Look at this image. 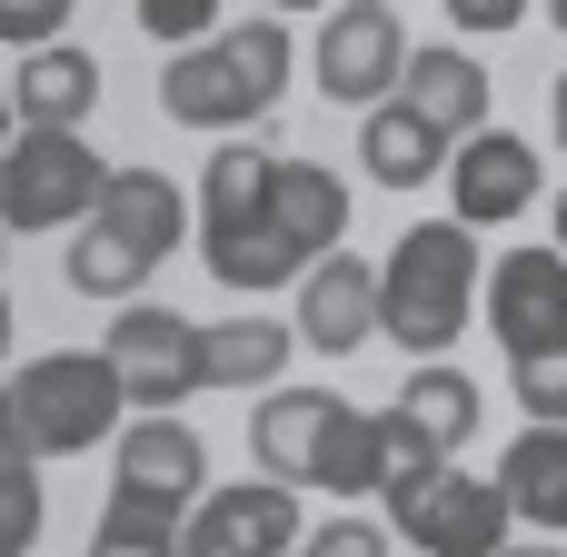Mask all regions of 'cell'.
Listing matches in <instances>:
<instances>
[{
	"instance_id": "cell-4",
	"label": "cell",
	"mask_w": 567,
	"mask_h": 557,
	"mask_svg": "<svg viewBox=\"0 0 567 557\" xmlns=\"http://www.w3.org/2000/svg\"><path fill=\"white\" fill-rule=\"evenodd\" d=\"M10 419H20L30 458H90L100 439L130 429V389L100 349H50L10 379Z\"/></svg>"
},
{
	"instance_id": "cell-20",
	"label": "cell",
	"mask_w": 567,
	"mask_h": 557,
	"mask_svg": "<svg viewBox=\"0 0 567 557\" xmlns=\"http://www.w3.org/2000/svg\"><path fill=\"white\" fill-rule=\"evenodd\" d=\"M359 169H369L379 189H419V179L449 169V140H439L409 100H379V110H359Z\"/></svg>"
},
{
	"instance_id": "cell-5",
	"label": "cell",
	"mask_w": 567,
	"mask_h": 557,
	"mask_svg": "<svg viewBox=\"0 0 567 557\" xmlns=\"http://www.w3.org/2000/svg\"><path fill=\"white\" fill-rule=\"evenodd\" d=\"M100 179H110V159L80 130H10V149H0V229H20V239L80 229Z\"/></svg>"
},
{
	"instance_id": "cell-33",
	"label": "cell",
	"mask_w": 567,
	"mask_h": 557,
	"mask_svg": "<svg viewBox=\"0 0 567 557\" xmlns=\"http://www.w3.org/2000/svg\"><path fill=\"white\" fill-rule=\"evenodd\" d=\"M269 10H279V20H289V10H329V0H269Z\"/></svg>"
},
{
	"instance_id": "cell-28",
	"label": "cell",
	"mask_w": 567,
	"mask_h": 557,
	"mask_svg": "<svg viewBox=\"0 0 567 557\" xmlns=\"http://www.w3.org/2000/svg\"><path fill=\"white\" fill-rule=\"evenodd\" d=\"M299 557H389V528L379 518H329V528H309Z\"/></svg>"
},
{
	"instance_id": "cell-14",
	"label": "cell",
	"mask_w": 567,
	"mask_h": 557,
	"mask_svg": "<svg viewBox=\"0 0 567 557\" xmlns=\"http://www.w3.org/2000/svg\"><path fill=\"white\" fill-rule=\"evenodd\" d=\"M399 100H409V110H419V120L449 140V149L488 130V70H478L468 50H449V40H439V50H409V80H399Z\"/></svg>"
},
{
	"instance_id": "cell-23",
	"label": "cell",
	"mask_w": 567,
	"mask_h": 557,
	"mask_svg": "<svg viewBox=\"0 0 567 557\" xmlns=\"http://www.w3.org/2000/svg\"><path fill=\"white\" fill-rule=\"evenodd\" d=\"M179 538H189V508H179V498H150V488H120V478H110L90 548H159V557H179Z\"/></svg>"
},
{
	"instance_id": "cell-32",
	"label": "cell",
	"mask_w": 567,
	"mask_h": 557,
	"mask_svg": "<svg viewBox=\"0 0 567 557\" xmlns=\"http://www.w3.org/2000/svg\"><path fill=\"white\" fill-rule=\"evenodd\" d=\"M498 557H567L558 538H528V548H498Z\"/></svg>"
},
{
	"instance_id": "cell-9",
	"label": "cell",
	"mask_w": 567,
	"mask_h": 557,
	"mask_svg": "<svg viewBox=\"0 0 567 557\" xmlns=\"http://www.w3.org/2000/svg\"><path fill=\"white\" fill-rule=\"evenodd\" d=\"M468 429H478V379H468V369H449V359H429V369L379 409L389 478H429V468H449V458L468 448Z\"/></svg>"
},
{
	"instance_id": "cell-17",
	"label": "cell",
	"mask_w": 567,
	"mask_h": 557,
	"mask_svg": "<svg viewBox=\"0 0 567 557\" xmlns=\"http://www.w3.org/2000/svg\"><path fill=\"white\" fill-rule=\"evenodd\" d=\"M289 349H299L289 319H199V369H209L219 399H249V389L269 399L279 369H289Z\"/></svg>"
},
{
	"instance_id": "cell-27",
	"label": "cell",
	"mask_w": 567,
	"mask_h": 557,
	"mask_svg": "<svg viewBox=\"0 0 567 557\" xmlns=\"http://www.w3.org/2000/svg\"><path fill=\"white\" fill-rule=\"evenodd\" d=\"M70 10H80V0H0V50H20V60L50 50V40L70 30Z\"/></svg>"
},
{
	"instance_id": "cell-22",
	"label": "cell",
	"mask_w": 567,
	"mask_h": 557,
	"mask_svg": "<svg viewBox=\"0 0 567 557\" xmlns=\"http://www.w3.org/2000/svg\"><path fill=\"white\" fill-rule=\"evenodd\" d=\"M309 488H329V498H369V488H389V439H379V409H329V429H319V458H309Z\"/></svg>"
},
{
	"instance_id": "cell-35",
	"label": "cell",
	"mask_w": 567,
	"mask_h": 557,
	"mask_svg": "<svg viewBox=\"0 0 567 557\" xmlns=\"http://www.w3.org/2000/svg\"><path fill=\"white\" fill-rule=\"evenodd\" d=\"M0 359H10V299H0Z\"/></svg>"
},
{
	"instance_id": "cell-36",
	"label": "cell",
	"mask_w": 567,
	"mask_h": 557,
	"mask_svg": "<svg viewBox=\"0 0 567 557\" xmlns=\"http://www.w3.org/2000/svg\"><path fill=\"white\" fill-rule=\"evenodd\" d=\"M538 10H548V20H558V30H567V0H538Z\"/></svg>"
},
{
	"instance_id": "cell-11",
	"label": "cell",
	"mask_w": 567,
	"mask_h": 557,
	"mask_svg": "<svg viewBox=\"0 0 567 557\" xmlns=\"http://www.w3.org/2000/svg\"><path fill=\"white\" fill-rule=\"evenodd\" d=\"M488 329H498V349L508 359H528V349H558L567 339V249H508L498 269H488Z\"/></svg>"
},
{
	"instance_id": "cell-12",
	"label": "cell",
	"mask_w": 567,
	"mask_h": 557,
	"mask_svg": "<svg viewBox=\"0 0 567 557\" xmlns=\"http://www.w3.org/2000/svg\"><path fill=\"white\" fill-rule=\"evenodd\" d=\"M449 219L458 229H498V219H518V209H538V149L518 140V130H478V140H458V159H449Z\"/></svg>"
},
{
	"instance_id": "cell-18",
	"label": "cell",
	"mask_w": 567,
	"mask_h": 557,
	"mask_svg": "<svg viewBox=\"0 0 567 557\" xmlns=\"http://www.w3.org/2000/svg\"><path fill=\"white\" fill-rule=\"evenodd\" d=\"M269 219L309 249V259H329L339 239H349V179L339 169H319V159H269Z\"/></svg>"
},
{
	"instance_id": "cell-30",
	"label": "cell",
	"mask_w": 567,
	"mask_h": 557,
	"mask_svg": "<svg viewBox=\"0 0 567 557\" xmlns=\"http://www.w3.org/2000/svg\"><path fill=\"white\" fill-rule=\"evenodd\" d=\"M0 458H30L20 448V419H10V389H0Z\"/></svg>"
},
{
	"instance_id": "cell-16",
	"label": "cell",
	"mask_w": 567,
	"mask_h": 557,
	"mask_svg": "<svg viewBox=\"0 0 567 557\" xmlns=\"http://www.w3.org/2000/svg\"><path fill=\"white\" fill-rule=\"evenodd\" d=\"M10 110H20V130H80V120L100 110V60H90L80 40L30 50L20 80H10Z\"/></svg>"
},
{
	"instance_id": "cell-25",
	"label": "cell",
	"mask_w": 567,
	"mask_h": 557,
	"mask_svg": "<svg viewBox=\"0 0 567 557\" xmlns=\"http://www.w3.org/2000/svg\"><path fill=\"white\" fill-rule=\"evenodd\" d=\"M508 399H518L538 429H567V339H558V349H528V359H508Z\"/></svg>"
},
{
	"instance_id": "cell-1",
	"label": "cell",
	"mask_w": 567,
	"mask_h": 557,
	"mask_svg": "<svg viewBox=\"0 0 567 557\" xmlns=\"http://www.w3.org/2000/svg\"><path fill=\"white\" fill-rule=\"evenodd\" d=\"M289 70H299V40H289V20H279V10L229 20V30H209L199 50H169V70H159V120L239 140L249 120H269V110H279Z\"/></svg>"
},
{
	"instance_id": "cell-2",
	"label": "cell",
	"mask_w": 567,
	"mask_h": 557,
	"mask_svg": "<svg viewBox=\"0 0 567 557\" xmlns=\"http://www.w3.org/2000/svg\"><path fill=\"white\" fill-rule=\"evenodd\" d=\"M179 229H189V199L169 189V169H140V159H120L110 179H100V199H90V219H80V239L60 249V279L80 289V299H140L150 289V269L179 249Z\"/></svg>"
},
{
	"instance_id": "cell-31",
	"label": "cell",
	"mask_w": 567,
	"mask_h": 557,
	"mask_svg": "<svg viewBox=\"0 0 567 557\" xmlns=\"http://www.w3.org/2000/svg\"><path fill=\"white\" fill-rule=\"evenodd\" d=\"M548 120H558V149H567V80L548 90Z\"/></svg>"
},
{
	"instance_id": "cell-10",
	"label": "cell",
	"mask_w": 567,
	"mask_h": 557,
	"mask_svg": "<svg viewBox=\"0 0 567 557\" xmlns=\"http://www.w3.org/2000/svg\"><path fill=\"white\" fill-rule=\"evenodd\" d=\"M299 488L289 478H229L189 508L179 557H299Z\"/></svg>"
},
{
	"instance_id": "cell-24",
	"label": "cell",
	"mask_w": 567,
	"mask_h": 557,
	"mask_svg": "<svg viewBox=\"0 0 567 557\" xmlns=\"http://www.w3.org/2000/svg\"><path fill=\"white\" fill-rule=\"evenodd\" d=\"M40 518H50V498H40V458H0V557L40 548Z\"/></svg>"
},
{
	"instance_id": "cell-26",
	"label": "cell",
	"mask_w": 567,
	"mask_h": 557,
	"mask_svg": "<svg viewBox=\"0 0 567 557\" xmlns=\"http://www.w3.org/2000/svg\"><path fill=\"white\" fill-rule=\"evenodd\" d=\"M130 10H140V30H150L159 50H199L209 30H229V20H219L229 0H130Z\"/></svg>"
},
{
	"instance_id": "cell-7",
	"label": "cell",
	"mask_w": 567,
	"mask_h": 557,
	"mask_svg": "<svg viewBox=\"0 0 567 557\" xmlns=\"http://www.w3.org/2000/svg\"><path fill=\"white\" fill-rule=\"evenodd\" d=\"M389 528L419 557H498L508 548V488L498 478H458V468H429V478H389Z\"/></svg>"
},
{
	"instance_id": "cell-38",
	"label": "cell",
	"mask_w": 567,
	"mask_h": 557,
	"mask_svg": "<svg viewBox=\"0 0 567 557\" xmlns=\"http://www.w3.org/2000/svg\"><path fill=\"white\" fill-rule=\"evenodd\" d=\"M558 239H567V189H558Z\"/></svg>"
},
{
	"instance_id": "cell-6",
	"label": "cell",
	"mask_w": 567,
	"mask_h": 557,
	"mask_svg": "<svg viewBox=\"0 0 567 557\" xmlns=\"http://www.w3.org/2000/svg\"><path fill=\"white\" fill-rule=\"evenodd\" d=\"M100 359L120 369L130 389V419H179V399H209V369H199V319L159 309V299H130L100 339Z\"/></svg>"
},
{
	"instance_id": "cell-15",
	"label": "cell",
	"mask_w": 567,
	"mask_h": 557,
	"mask_svg": "<svg viewBox=\"0 0 567 557\" xmlns=\"http://www.w3.org/2000/svg\"><path fill=\"white\" fill-rule=\"evenodd\" d=\"M120 488H150V498H179L199 508L209 498V448L189 419H130L120 429Z\"/></svg>"
},
{
	"instance_id": "cell-3",
	"label": "cell",
	"mask_w": 567,
	"mask_h": 557,
	"mask_svg": "<svg viewBox=\"0 0 567 557\" xmlns=\"http://www.w3.org/2000/svg\"><path fill=\"white\" fill-rule=\"evenodd\" d=\"M468 319H478V229L409 219L399 249L379 259V339H399L409 359H449Z\"/></svg>"
},
{
	"instance_id": "cell-8",
	"label": "cell",
	"mask_w": 567,
	"mask_h": 557,
	"mask_svg": "<svg viewBox=\"0 0 567 557\" xmlns=\"http://www.w3.org/2000/svg\"><path fill=\"white\" fill-rule=\"evenodd\" d=\"M309 70H319V90L349 100V110L399 100V80H409V30H399V10H389V0H339V10L319 20Z\"/></svg>"
},
{
	"instance_id": "cell-29",
	"label": "cell",
	"mask_w": 567,
	"mask_h": 557,
	"mask_svg": "<svg viewBox=\"0 0 567 557\" xmlns=\"http://www.w3.org/2000/svg\"><path fill=\"white\" fill-rule=\"evenodd\" d=\"M449 20H458V30H488V40H498V30H518V20H528V0H449Z\"/></svg>"
},
{
	"instance_id": "cell-34",
	"label": "cell",
	"mask_w": 567,
	"mask_h": 557,
	"mask_svg": "<svg viewBox=\"0 0 567 557\" xmlns=\"http://www.w3.org/2000/svg\"><path fill=\"white\" fill-rule=\"evenodd\" d=\"M90 557H159V548H90Z\"/></svg>"
},
{
	"instance_id": "cell-19",
	"label": "cell",
	"mask_w": 567,
	"mask_h": 557,
	"mask_svg": "<svg viewBox=\"0 0 567 557\" xmlns=\"http://www.w3.org/2000/svg\"><path fill=\"white\" fill-rule=\"evenodd\" d=\"M498 488H508V518H528L538 538H567V429L528 419L498 458Z\"/></svg>"
},
{
	"instance_id": "cell-37",
	"label": "cell",
	"mask_w": 567,
	"mask_h": 557,
	"mask_svg": "<svg viewBox=\"0 0 567 557\" xmlns=\"http://www.w3.org/2000/svg\"><path fill=\"white\" fill-rule=\"evenodd\" d=\"M0 149H10V100H0Z\"/></svg>"
},
{
	"instance_id": "cell-21",
	"label": "cell",
	"mask_w": 567,
	"mask_h": 557,
	"mask_svg": "<svg viewBox=\"0 0 567 557\" xmlns=\"http://www.w3.org/2000/svg\"><path fill=\"white\" fill-rule=\"evenodd\" d=\"M329 389H269L259 399V419H249V448H259V478H309V458H319V429H329Z\"/></svg>"
},
{
	"instance_id": "cell-13",
	"label": "cell",
	"mask_w": 567,
	"mask_h": 557,
	"mask_svg": "<svg viewBox=\"0 0 567 557\" xmlns=\"http://www.w3.org/2000/svg\"><path fill=\"white\" fill-rule=\"evenodd\" d=\"M299 349H319V359H349V349H369L379 339V269L359 259V249H329L309 279H299Z\"/></svg>"
},
{
	"instance_id": "cell-39",
	"label": "cell",
	"mask_w": 567,
	"mask_h": 557,
	"mask_svg": "<svg viewBox=\"0 0 567 557\" xmlns=\"http://www.w3.org/2000/svg\"><path fill=\"white\" fill-rule=\"evenodd\" d=\"M0 259H10V229H0Z\"/></svg>"
}]
</instances>
